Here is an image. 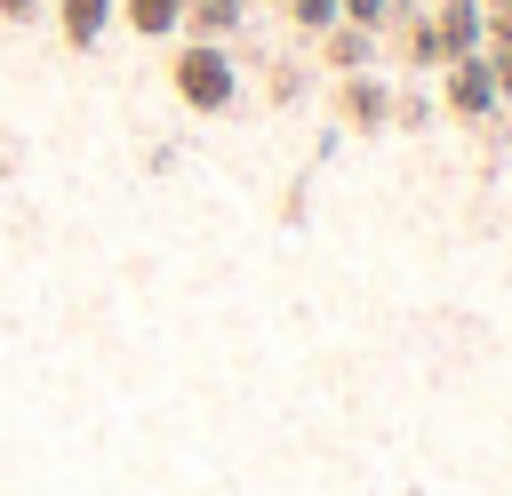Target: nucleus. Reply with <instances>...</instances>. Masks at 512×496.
<instances>
[{
	"label": "nucleus",
	"mask_w": 512,
	"mask_h": 496,
	"mask_svg": "<svg viewBox=\"0 0 512 496\" xmlns=\"http://www.w3.org/2000/svg\"><path fill=\"white\" fill-rule=\"evenodd\" d=\"M168 88H176L184 112L216 120V112L240 104V64H232L224 40H176V56H168Z\"/></svg>",
	"instance_id": "nucleus-1"
},
{
	"label": "nucleus",
	"mask_w": 512,
	"mask_h": 496,
	"mask_svg": "<svg viewBox=\"0 0 512 496\" xmlns=\"http://www.w3.org/2000/svg\"><path fill=\"white\" fill-rule=\"evenodd\" d=\"M496 72H488V56H456V64H440V112L448 120H464V128H480V120H496Z\"/></svg>",
	"instance_id": "nucleus-2"
},
{
	"label": "nucleus",
	"mask_w": 512,
	"mask_h": 496,
	"mask_svg": "<svg viewBox=\"0 0 512 496\" xmlns=\"http://www.w3.org/2000/svg\"><path fill=\"white\" fill-rule=\"evenodd\" d=\"M392 96H400V88H392L384 72H336V96H328V104H336V120H344L352 136H384V128H392Z\"/></svg>",
	"instance_id": "nucleus-3"
},
{
	"label": "nucleus",
	"mask_w": 512,
	"mask_h": 496,
	"mask_svg": "<svg viewBox=\"0 0 512 496\" xmlns=\"http://www.w3.org/2000/svg\"><path fill=\"white\" fill-rule=\"evenodd\" d=\"M48 8H56V32H64L72 56H88V48L120 24V0H48Z\"/></svg>",
	"instance_id": "nucleus-4"
},
{
	"label": "nucleus",
	"mask_w": 512,
	"mask_h": 496,
	"mask_svg": "<svg viewBox=\"0 0 512 496\" xmlns=\"http://www.w3.org/2000/svg\"><path fill=\"white\" fill-rule=\"evenodd\" d=\"M432 24H440V48H448V64H456V56H480L488 8H480V0H432Z\"/></svg>",
	"instance_id": "nucleus-5"
},
{
	"label": "nucleus",
	"mask_w": 512,
	"mask_h": 496,
	"mask_svg": "<svg viewBox=\"0 0 512 496\" xmlns=\"http://www.w3.org/2000/svg\"><path fill=\"white\" fill-rule=\"evenodd\" d=\"M312 48H320V64H328V72H376V48H384V40H376V32H360V24H328Z\"/></svg>",
	"instance_id": "nucleus-6"
},
{
	"label": "nucleus",
	"mask_w": 512,
	"mask_h": 496,
	"mask_svg": "<svg viewBox=\"0 0 512 496\" xmlns=\"http://www.w3.org/2000/svg\"><path fill=\"white\" fill-rule=\"evenodd\" d=\"M392 48H400V64H408V72H440V64H448V48H440V24H432V8L400 16V24H392Z\"/></svg>",
	"instance_id": "nucleus-7"
},
{
	"label": "nucleus",
	"mask_w": 512,
	"mask_h": 496,
	"mask_svg": "<svg viewBox=\"0 0 512 496\" xmlns=\"http://www.w3.org/2000/svg\"><path fill=\"white\" fill-rule=\"evenodd\" d=\"M248 24V0H184V40H232Z\"/></svg>",
	"instance_id": "nucleus-8"
},
{
	"label": "nucleus",
	"mask_w": 512,
	"mask_h": 496,
	"mask_svg": "<svg viewBox=\"0 0 512 496\" xmlns=\"http://www.w3.org/2000/svg\"><path fill=\"white\" fill-rule=\"evenodd\" d=\"M120 24L144 40H168V32H184V0H120Z\"/></svg>",
	"instance_id": "nucleus-9"
},
{
	"label": "nucleus",
	"mask_w": 512,
	"mask_h": 496,
	"mask_svg": "<svg viewBox=\"0 0 512 496\" xmlns=\"http://www.w3.org/2000/svg\"><path fill=\"white\" fill-rule=\"evenodd\" d=\"M280 16H288V32H296V40H320L328 24H344V8H336V0H280Z\"/></svg>",
	"instance_id": "nucleus-10"
},
{
	"label": "nucleus",
	"mask_w": 512,
	"mask_h": 496,
	"mask_svg": "<svg viewBox=\"0 0 512 496\" xmlns=\"http://www.w3.org/2000/svg\"><path fill=\"white\" fill-rule=\"evenodd\" d=\"M336 8H344V24H360V32H376V40L392 32V0H336Z\"/></svg>",
	"instance_id": "nucleus-11"
},
{
	"label": "nucleus",
	"mask_w": 512,
	"mask_h": 496,
	"mask_svg": "<svg viewBox=\"0 0 512 496\" xmlns=\"http://www.w3.org/2000/svg\"><path fill=\"white\" fill-rule=\"evenodd\" d=\"M304 96V64H272V104H296Z\"/></svg>",
	"instance_id": "nucleus-12"
},
{
	"label": "nucleus",
	"mask_w": 512,
	"mask_h": 496,
	"mask_svg": "<svg viewBox=\"0 0 512 496\" xmlns=\"http://www.w3.org/2000/svg\"><path fill=\"white\" fill-rule=\"evenodd\" d=\"M40 8H48V0H0V24H32Z\"/></svg>",
	"instance_id": "nucleus-13"
},
{
	"label": "nucleus",
	"mask_w": 512,
	"mask_h": 496,
	"mask_svg": "<svg viewBox=\"0 0 512 496\" xmlns=\"http://www.w3.org/2000/svg\"><path fill=\"white\" fill-rule=\"evenodd\" d=\"M480 8H496V16H512V0H480Z\"/></svg>",
	"instance_id": "nucleus-14"
},
{
	"label": "nucleus",
	"mask_w": 512,
	"mask_h": 496,
	"mask_svg": "<svg viewBox=\"0 0 512 496\" xmlns=\"http://www.w3.org/2000/svg\"><path fill=\"white\" fill-rule=\"evenodd\" d=\"M272 8H280V0H272Z\"/></svg>",
	"instance_id": "nucleus-15"
}]
</instances>
